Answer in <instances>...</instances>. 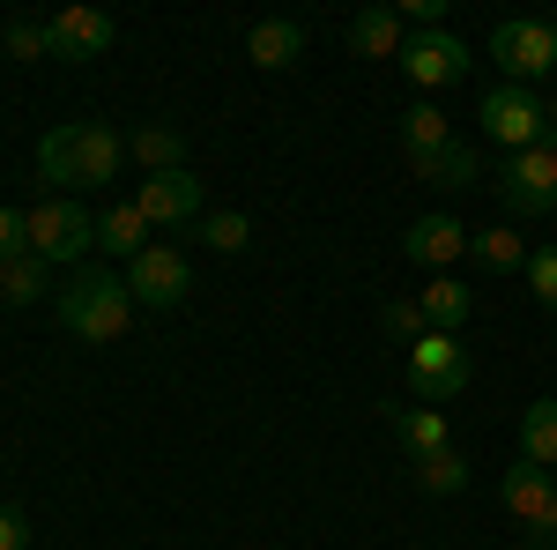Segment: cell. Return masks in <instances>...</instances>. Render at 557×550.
Here are the masks:
<instances>
[{
	"instance_id": "obj_10",
	"label": "cell",
	"mask_w": 557,
	"mask_h": 550,
	"mask_svg": "<svg viewBox=\"0 0 557 550\" xmlns=\"http://www.w3.org/2000/svg\"><path fill=\"white\" fill-rule=\"evenodd\" d=\"M134 209L149 216V231H186V223H201V179H194V171H164V179H141Z\"/></svg>"
},
{
	"instance_id": "obj_28",
	"label": "cell",
	"mask_w": 557,
	"mask_h": 550,
	"mask_svg": "<svg viewBox=\"0 0 557 550\" xmlns=\"http://www.w3.org/2000/svg\"><path fill=\"white\" fill-rule=\"evenodd\" d=\"M528 291H535L543 313H557V246H535L528 254Z\"/></svg>"
},
{
	"instance_id": "obj_15",
	"label": "cell",
	"mask_w": 557,
	"mask_h": 550,
	"mask_svg": "<svg viewBox=\"0 0 557 550\" xmlns=\"http://www.w3.org/2000/svg\"><path fill=\"white\" fill-rule=\"evenodd\" d=\"M246 52H253V68L283 75V68L305 60V23H290V15H260L253 30H246Z\"/></svg>"
},
{
	"instance_id": "obj_3",
	"label": "cell",
	"mask_w": 557,
	"mask_h": 550,
	"mask_svg": "<svg viewBox=\"0 0 557 550\" xmlns=\"http://www.w3.org/2000/svg\"><path fill=\"white\" fill-rule=\"evenodd\" d=\"M23 231H30V254L45 268H67V260L83 268V254L97 246V209L75 194H45L38 209H23Z\"/></svg>"
},
{
	"instance_id": "obj_34",
	"label": "cell",
	"mask_w": 557,
	"mask_h": 550,
	"mask_svg": "<svg viewBox=\"0 0 557 550\" xmlns=\"http://www.w3.org/2000/svg\"><path fill=\"white\" fill-rule=\"evenodd\" d=\"M550 30H557V23H550Z\"/></svg>"
},
{
	"instance_id": "obj_18",
	"label": "cell",
	"mask_w": 557,
	"mask_h": 550,
	"mask_svg": "<svg viewBox=\"0 0 557 550\" xmlns=\"http://www.w3.org/2000/svg\"><path fill=\"white\" fill-rule=\"evenodd\" d=\"M97 254H149V216L134 209V201H112V209H97Z\"/></svg>"
},
{
	"instance_id": "obj_32",
	"label": "cell",
	"mask_w": 557,
	"mask_h": 550,
	"mask_svg": "<svg viewBox=\"0 0 557 550\" xmlns=\"http://www.w3.org/2000/svg\"><path fill=\"white\" fill-rule=\"evenodd\" d=\"M535 536V550H557V499H550V513H543V528H528Z\"/></svg>"
},
{
	"instance_id": "obj_20",
	"label": "cell",
	"mask_w": 557,
	"mask_h": 550,
	"mask_svg": "<svg viewBox=\"0 0 557 550\" xmlns=\"http://www.w3.org/2000/svg\"><path fill=\"white\" fill-rule=\"evenodd\" d=\"M127 157L149 171V179L186 171V134H178V127H134V134H127Z\"/></svg>"
},
{
	"instance_id": "obj_25",
	"label": "cell",
	"mask_w": 557,
	"mask_h": 550,
	"mask_svg": "<svg viewBox=\"0 0 557 550\" xmlns=\"http://www.w3.org/2000/svg\"><path fill=\"white\" fill-rule=\"evenodd\" d=\"M417 484H424L431 499H461L469 491V462L461 454H431V462H417Z\"/></svg>"
},
{
	"instance_id": "obj_2",
	"label": "cell",
	"mask_w": 557,
	"mask_h": 550,
	"mask_svg": "<svg viewBox=\"0 0 557 550\" xmlns=\"http://www.w3.org/2000/svg\"><path fill=\"white\" fill-rule=\"evenodd\" d=\"M52 313L75 342H120L134 328V291L112 268H75V283L52 297Z\"/></svg>"
},
{
	"instance_id": "obj_13",
	"label": "cell",
	"mask_w": 557,
	"mask_h": 550,
	"mask_svg": "<svg viewBox=\"0 0 557 550\" xmlns=\"http://www.w3.org/2000/svg\"><path fill=\"white\" fill-rule=\"evenodd\" d=\"M498 499H506V513H513L520 528H543V513H550V499H557V476L535 468V462H513L498 476Z\"/></svg>"
},
{
	"instance_id": "obj_12",
	"label": "cell",
	"mask_w": 557,
	"mask_h": 550,
	"mask_svg": "<svg viewBox=\"0 0 557 550\" xmlns=\"http://www.w3.org/2000/svg\"><path fill=\"white\" fill-rule=\"evenodd\" d=\"M461 254H469V231H461L454 216H417V223L401 231V260H417L431 276H446Z\"/></svg>"
},
{
	"instance_id": "obj_1",
	"label": "cell",
	"mask_w": 557,
	"mask_h": 550,
	"mask_svg": "<svg viewBox=\"0 0 557 550\" xmlns=\"http://www.w3.org/2000/svg\"><path fill=\"white\" fill-rule=\"evenodd\" d=\"M127 164V134L104 127V120H67V127H52L38 142V179L52 194H104L112 179Z\"/></svg>"
},
{
	"instance_id": "obj_9",
	"label": "cell",
	"mask_w": 557,
	"mask_h": 550,
	"mask_svg": "<svg viewBox=\"0 0 557 550\" xmlns=\"http://www.w3.org/2000/svg\"><path fill=\"white\" fill-rule=\"evenodd\" d=\"M401 68H409V83L417 89H454L469 83V45L454 38V30H417V38L401 45Z\"/></svg>"
},
{
	"instance_id": "obj_24",
	"label": "cell",
	"mask_w": 557,
	"mask_h": 550,
	"mask_svg": "<svg viewBox=\"0 0 557 550\" xmlns=\"http://www.w3.org/2000/svg\"><path fill=\"white\" fill-rule=\"evenodd\" d=\"M446 142H454V127H446L438 105H409V112H401V157H409V149H446Z\"/></svg>"
},
{
	"instance_id": "obj_22",
	"label": "cell",
	"mask_w": 557,
	"mask_h": 550,
	"mask_svg": "<svg viewBox=\"0 0 557 550\" xmlns=\"http://www.w3.org/2000/svg\"><path fill=\"white\" fill-rule=\"evenodd\" d=\"M45 291H52V268H45L38 254L0 260V305H38Z\"/></svg>"
},
{
	"instance_id": "obj_33",
	"label": "cell",
	"mask_w": 557,
	"mask_h": 550,
	"mask_svg": "<svg viewBox=\"0 0 557 550\" xmlns=\"http://www.w3.org/2000/svg\"><path fill=\"white\" fill-rule=\"evenodd\" d=\"M543 149H557V97L543 105Z\"/></svg>"
},
{
	"instance_id": "obj_5",
	"label": "cell",
	"mask_w": 557,
	"mask_h": 550,
	"mask_svg": "<svg viewBox=\"0 0 557 550\" xmlns=\"http://www.w3.org/2000/svg\"><path fill=\"white\" fill-rule=\"evenodd\" d=\"M491 60H498V75H506V83L535 89L557 68V30H550V23L513 15V23H498V30H491Z\"/></svg>"
},
{
	"instance_id": "obj_21",
	"label": "cell",
	"mask_w": 557,
	"mask_h": 550,
	"mask_svg": "<svg viewBox=\"0 0 557 550\" xmlns=\"http://www.w3.org/2000/svg\"><path fill=\"white\" fill-rule=\"evenodd\" d=\"M520 462L557 468V402H550V394L520 410Z\"/></svg>"
},
{
	"instance_id": "obj_11",
	"label": "cell",
	"mask_w": 557,
	"mask_h": 550,
	"mask_svg": "<svg viewBox=\"0 0 557 550\" xmlns=\"http://www.w3.org/2000/svg\"><path fill=\"white\" fill-rule=\"evenodd\" d=\"M112 38H120V23H112L104 8H60V15H52V60H67V68L112 52Z\"/></svg>"
},
{
	"instance_id": "obj_23",
	"label": "cell",
	"mask_w": 557,
	"mask_h": 550,
	"mask_svg": "<svg viewBox=\"0 0 557 550\" xmlns=\"http://www.w3.org/2000/svg\"><path fill=\"white\" fill-rule=\"evenodd\" d=\"M469 254L483 260V268L506 276V268H528V239H520L513 223H491V231H475V239H469Z\"/></svg>"
},
{
	"instance_id": "obj_27",
	"label": "cell",
	"mask_w": 557,
	"mask_h": 550,
	"mask_svg": "<svg viewBox=\"0 0 557 550\" xmlns=\"http://www.w3.org/2000/svg\"><path fill=\"white\" fill-rule=\"evenodd\" d=\"M8 52H15V60H52V23L15 15V23H8Z\"/></svg>"
},
{
	"instance_id": "obj_6",
	"label": "cell",
	"mask_w": 557,
	"mask_h": 550,
	"mask_svg": "<svg viewBox=\"0 0 557 550\" xmlns=\"http://www.w3.org/2000/svg\"><path fill=\"white\" fill-rule=\"evenodd\" d=\"M127 291H134V305H149V313H178V305L194 297V260L178 254V246H149V254L127 260Z\"/></svg>"
},
{
	"instance_id": "obj_7",
	"label": "cell",
	"mask_w": 557,
	"mask_h": 550,
	"mask_svg": "<svg viewBox=\"0 0 557 550\" xmlns=\"http://www.w3.org/2000/svg\"><path fill=\"white\" fill-rule=\"evenodd\" d=\"M498 201H506V216H550L557 209V149H520V157H506L498 164Z\"/></svg>"
},
{
	"instance_id": "obj_26",
	"label": "cell",
	"mask_w": 557,
	"mask_h": 550,
	"mask_svg": "<svg viewBox=\"0 0 557 550\" xmlns=\"http://www.w3.org/2000/svg\"><path fill=\"white\" fill-rule=\"evenodd\" d=\"M246 239H253V223H246L238 209L201 216V246H209V254H246Z\"/></svg>"
},
{
	"instance_id": "obj_8",
	"label": "cell",
	"mask_w": 557,
	"mask_h": 550,
	"mask_svg": "<svg viewBox=\"0 0 557 550\" xmlns=\"http://www.w3.org/2000/svg\"><path fill=\"white\" fill-rule=\"evenodd\" d=\"M469 372L475 365H469V350H461L454 335H424L417 350H409V387H417V402H431V410L454 402V394L469 387Z\"/></svg>"
},
{
	"instance_id": "obj_17",
	"label": "cell",
	"mask_w": 557,
	"mask_h": 550,
	"mask_svg": "<svg viewBox=\"0 0 557 550\" xmlns=\"http://www.w3.org/2000/svg\"><path fill=\"white\" fill-rule=\"evenodd\" d=\"M417 305H424L431 335H461L469 313H475V291H469V283H454V276H431L424 291H417Z\"/></svg>"
},
{
	"instance_id": "obj_4",
	"label": "cell",
	"mask_w": 557,
	"mask_h": 550,
	"mask_svg": "<svg viewBox=\"0 0 557 550\" xmlns=\"http://www.w3.org/2000/svg\"><path fill=\"white\" fill-rule=\"evenodd\" d=\"M483 142L491 149H506V157H520V149H535L543 142V97L535 89H520V83H498V89H483Z\"/></svg>"
},
{
	"instance_id": "obj_16",
	"label": "cell",
	"mask_w": 557,
	"mask_h": 550,
	"mask_svg": "<svg viewBox=\"0 0 557 550\" xmlns=\"http://www.w3.org/2000/svg\"><path fill=\"white\" fill-rule=\"evenodd\" d=\"M380 417H394V439H401L417 462H431V454H454V424L438 417L431 402H417V410H380Z\"/></svg>"
},
{
	"instance_id": "obj_30",
	"label": "cell",
	"mask_w": 557,
	"mask_h": 550,
	"mask_svg": "<svg viewBox=\"0 0 557 550\" xmlns=\"http://www.w3.org/2000/svg\"><path fill=\"white\" fill-rule=\"evenodd\" d=\"M30 254V231H23V209H0V260Z\"/></svg>"
},
{
	"instance_id": "obj_31",
	"label": "cell",
	"mask_w": 557,
	"mask_h": 550,
	"mask_svg": "<svg viewBox=\"0 0 557 550\" xmlns=\"http://www.w3.org/2000/svg\"><path fill=\"white\" fill-rule=\"evenodd\" d=\"M0 550H30V521L15 506H0Z\"/></svg>"
},
{
	"instance_id": "obj_19",
	"label": "cell",
	"mask_w": 557,
	"mask_h": 550,
	"mask_svg": "<svg viewBox=\"0 0 557 550\" xmlns=\"http://www.w3.org/2000/svg\"><path fill=\"white\" fill-rule=\"evenodd\" d=\"M401 15H394V8H364V15H357V23H349V52H357V60H401Z\"/></svg>"
},
{
	"instance_id": "obj_14",
	"label": "cell",
	"mask_w": 557,
	"mask_h": 550,
	"mask_svg": "<svg viewBox=\"0 0 557 550\" xmlns=\"http://www.w3.org/2000/svg\"><path fill=\"white\" fill-rule=\"evenodd\" d=\"M401 164L417 171L424 186H446V194H461V186H475V179H483V157H475L469 142H446V149H409Z\"/></svg>"
},
{
	"instance_id": "obj_29",
	"label": "cell",
	"mask_w": 557,
	"mask_h": 550,
	"mask_svg": "<svg viewBox=\"0 0 557 550\" xmlns=\"http://www.w3.org/2000/svg\"><path fill=\"white\" fill-rule=\"evenodd\" d=\"M380 328H386V335H394V342H409V350H417V342L431 335L424 305H386V313H380Z\"/></svg>"
}]
</instances>
